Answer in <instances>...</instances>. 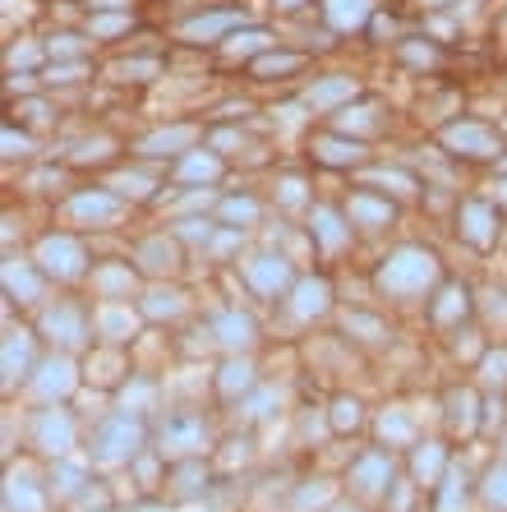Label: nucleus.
I'll return each mask as SVG.
<instances>
[{"label":"nucleus","instance_id":"f257e3e1","mask_svg":"<svg viewBox=\"0 0 507 512\" xmlns=\"http://www.w3.org/2000/svg\"><path fill=\"white\" fill-rule=\"evenodd\" d=\"M457 222H461V236L471 240L475 250H494L498 236H503V208H498V199H466Z\"/></svg>","mask_w":507,"mask_h":512},{"label":"nucleus","instance_id":"f03ea898","mask_svg":"<svg viewBox=\"0 0 507 512\" xmlns=\"http://www.w3.org/2000/svg\"><path fill=\"white\" fill-rule=\"evenodd\" d=\"M443 143L448 148H466V157H475V162H494V157H503V139H498L489 125H480V120H461V125H452L448 134H443Z\"/></svg>","mask_w":507,"mask_h":512},{"label":"nucleus","instance_id":"7ed1b4c3","mask_svg":"<svg viewBox=\"0 0 507 512\" xmlns=\"http://www.w3.org/2000/svg\"><path fill=\"white\" fill-rule=\"evenodd\" d=\"M484 494H489V503L498 512H507V457H498V466L484 476Z\"/></svg>","mask_w":507,"mask_h":512},{"label":"nucleus","instance_id":"20e7f679","mask_svg":"<svg viewBox=\"0 0 507 512\" xmlns=\"http://www.w3.org/2000/svg\"><path fill=\"white\" fill-rule=\"evenodd\" d=\"M332 411H337V416H332V425H337V434H346V429H360V411H365V406L355 402V397H337V402H332Z\"/></svg>","mask_w":507,"mask_h":512}]
</instances>
